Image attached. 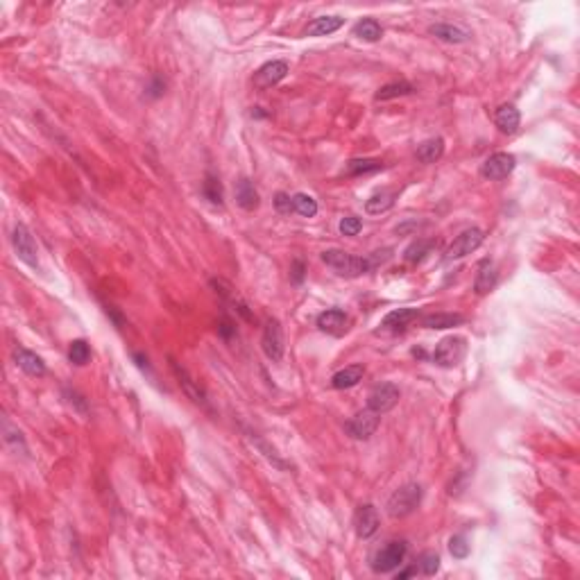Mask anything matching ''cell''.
Returning a JSON list of instances; mask_svg holds the SVG:
<instances>
[{
	"label": "cell",
	"instance_id": "1",
	"mask_svg": "<svg viewBox=\"0 0 580 580\" xmlns=\"http://www.w3.org/2000/svg\"><path fill=\"white\" fill-rule=\"evenodd\" d=\"M390 256H392L390 247L377 250V252H372V254H367V256H354V254H347V252H342V250H326V252H322V261H324V263L329 265L336 274L349 277V279L372 272L374 268H379L381 263L390 261Z\"/></svg>",
	"mask_w": 580,
	"mask_h": 580
},
{
	"label": "cell",
	"instance_id": "2",
	"mask_svg": "<svg viewBox=\"0 0 580 580\" xmlns=\"http://www.w3.org/2000/svg\"><path fill=\"white\" fill-rule=\"evenodd\" d=\"M420 503H422V487L418 483H406L388 499L386 510L392 519H402L418 510Z\"/></svg>",
	"mask_w": 580,
	"mask_h": 580
},
{
	"label": "cell",
	"instance_id": "3",
	"mask_svg": "<svg viewBox=\"0 0 580 580\" xmlns=\"http://www.w3.org/2000/svg\"><path fill=\"white\" fill-rule=\"evenodd\" d=\"M465 354H467V340L462 336H449L438 342L436 351H433V361L440 367H456L465 358Z\"/></svg>",
	"mask_w": 580,
	"mask_h": 580
},
{
	"label": "cell",
	"instance_id": "4",
	"mask_svg": "<svg viewBox=\"0 0 580 580\" xmlns=\"http://www.w3.org/2000/svg\"><path fill=\"white\" fill-rule=\"evenodd\" d=\"M406 553H408L406 542H388L383 549L377 551V555H374L372 569L377 571V574H390V571H395L399 565H402Z\"/></svg>",
	"mask_w": 580,
	"mask_h": 580
},
{
	"label": "cell",
	"instance_id": "5",
	"mask_svg": "<svg viewBox=\"0 0 580 580\" xmlns=\"http://www.w3.org/2000/svg\"><path fill=\"white\" fill-rule=\"evenodd\" d=\"M12 245L16 250V256H19L23 263H28L30 268H39V252H37V243H35V236L28 230L26 225L19 223L14 227V234H12Z\"/></svg>",
	"mask_w": 580,
	"mask_h": 580
},
{
	"label": "cell",
	"instance_id": "6",
	"mask_svg": "<svg viewBox=\"0 0 580 580\" xmlns=\"http://www.w3.org/2000/svg\"><path fill=\"white\" fill-rule=\"evenodd\" d=\"M483 241H485L483 230H478V227L465 230L460 236H456V241L447 247V261L462 259V256L471 254V252H476L480 245H483Z\"/></svg>",
	"mask_w": 580,
	"mask_h": 580
},
{
	"label": "cell",
	"instance_id": "7",
	"mask_svg": "<svg viewBox=\"0 0 580 580\" xmlns=\"http://www.w3.org/2000/svg\"><path fill=\"white\" fill-rule=\"evenodd\" d=\"M399 397H402V392L395 386V383H379L377 388L370 390V395H367V408L374 413H388L392 408L397 406Z\"/></svg>",
	"mask_w": 580,
	"mask_h": 580
},
{
	"label": "cell",
	"instance_id": "8",
	"mask_svg": "<svg viewBox=\"0 0 580 580\" xmlns=\"http://www.w3.org/2000/svg\"><path fill=\"white\" fill-rule=\"evenodd\" d=\"M261 347H263V354L270 358L272 363H279L283 358V331L279 320H270L263 326V336H261Z\"/></svg>",
	"mask_w": 580,
	"mask_h": 580
},
{
	"label": "cell",
	"instance_id": "9",
	"mask_svg": "<svg viewBox=\"0 0 580 580\" xmlns=\"http://www.w3.org/2000/svg\"><path fill=\"white\" fill-rule=\"evenodd\" d=\"M379 422H381V415L370 411V408H365V411L356 413L354 418L345 424V431L354 440H367V438H372L374 431L379 429Z\"/></svg>",
	"mask_w": 580,
	"mask_h": 580
},
{
	"label": "cell",
	"instance_id": "10",
	"mask_svg": "<svg viewBox=\"0 0 580 580\" xmlns=\"http://www.w3.org/2000/svg\"><path fill=\"white\" fill-rule=\"evenodd\" d=\"M514 166H517V159H514V154L510 152H496L492 157H487L485 163L480 166V175L489 182H494V179H503L508 177Z\"/></svg>",
	"mask_w": 580,
	"mask_h": 580
},
{
	"label": "cell",
	"instance_id": "11",
	"mask_svg": "<svg viewBox=\"0 0 580 580\" xmlns=\"http://www.w3.org/2000/svg\"><path fill=\"white\" fill-rule=\"evenodd\" d=\"M288 75V64L281 62V59H274V62H268L263 64L256 73H254V86L256 88H270L274 84H279V82Z\"/></svg>",
	"mask_w": 580,
	"mask_h": 580
},
{
	"label": "cell",
	"instance_id": "12",
	"mask_svg": "<svg viewBox=\"0 0 580 580\" xmlns=\"http://www.w3.org/2000/svg\"><path fill=\"white\" fill-rule=\"evenodd\" d=\"M347 324H349V317L342 308H329L317 315V329L329 333V336H336V338L345 336Z\"/></svg>",
	"mask_w": 580,
	"mask_h": 580
},
{
	"label": "cell",
	"instance_id": "13",
	"mask_svg": "<svg viewBox=\"0 0 580 580\" xmlns=\"http://www.w3.org/2000/svg\"><path fill=\"white\" fill-rule=\"evenodd\" d=\"M354 526H356V535L361 537V540H367V537H372L374 533L379 530V512L374 505H361V508L356 510L354 514Z\"/></svg>",
	"mask_w": 580,
	"mask_h": 580
},
{
	"label": "cell",
	"instance_id": "14",
	"mask_svg": "<svg viewBox=\"0 0 580 580\" xmlns=\"http://www.w3.org/2000/svg\"><path fill=\"white\" fill-rule=\"evenodd\" d=\"M420 310L418 308H397L390 310V313L381 320V329L383 331H404L408 324L418 320Z\"/></svg>",
	"mask_w": 580,
	"mask_h": 580
},
{
	"label": "cell",
	"instance_id": "15",
	"mask_svg": "<svg viewBox=\"0 0 580 580\" xmlns=\"http://www.w3.org/2000/svg\"><path fill=\"white\" fill-rule=\"evenodd\" d=\"M14 361L23 372L30 374V377H44L46 374V363L41 361V356H37L35 351H30V349H16Z\"/></svg>",
	"mask_w": 580,
	"mask_h": 580
},
{
	"label": "cell",
	"instance_id": "16",
	"mask_svg": "<svg viewBox=\"0 0 580 580\" xmlns=\"http://www.w3.org/2000/svg\"><path fill=\"white\" fill-rule=\"evenodd\" d=\"M170 363H173V372H175V377L179 379V383H182V388H184L186 395H189L195 404H200V406H207V408H209V399H207V395H204L202 388H200L198 383H195V381L191 379V374L186 372L184 367H179V363H175V361H170Z\"/></svg>",
	"mask_w": 580,
	"mask_h": 580
},
{
	"label": "cell",
	"instance_id": "17",
	"mask_svg": "<svg viewBox=\"0 0 580 580\" xmlns=\"http://www.w3.org/2000/svg\"><path fill=\"white\" fill-rule=\"evenodd\" d=\"M259 191L254 189V184L250 182L247 177H243L236 182V204L245 211H254L259 207Z\"/></svg>",
	"mask_w": 580,
	"mask_h": 580
},
{
	"label": "cell",
	"instance_id": "18",
	"mask_svg": "<svg viewBox=\"0 0 580 580\" xmlns=\"http://www.w3.org/2000/svg\"><path fill=\"white\" fill-rule=\"evenodd\" d=\"M342 26H345V19L342 16H320L313 23H308L306 28V37H326L338 32Z\"/></svg>",
	"mask_w": 580,
	"mask_h": 580
},
{
	"label": "cell",
	"instance_id": "19",
	"mask_svg": "<svg viewBox=\"0 0 580 580\" xmlns=\"http://www.w3.org/2000/svg\"><path fill=\"white\" fill-rule=\"evenodd\" d=\"M429 32L433 37H438L440 41H447V44H465V41L469 39L467 30L451 26V23H436V26L429 28Z\"/></svg>",
	"mask_w": 580,
	"mask_h": 580
},
{
	"label": "cell",
	"instance_id": "20",
	"mask_svg": "<svg viewBox=\"0 0 580 580\" xmlns=\"http://www.w3.org/2000/svg\"><path fill=\"white\" fill-rule=\"evenodd\" d=\"M519 111L514 104H501L499 109H496L494 113V122H496V127L501 129L503 134H512V132H517V127H519Z\"/></svg>",
	"mask_w": 580,
	"mask_h": 580
},
{
	"label": "cell",
	"instance_id": "21",
	"mask_svg": "<svg viewBox=\"0 0 580 580\" xmlns=\"http://www.w3.org/2000/svg\"><path fill=\"white\" fill-rule=\"evenodd\" d=\"M496 279H499V274H496L494 263L492 261H483V263L478 265V274H476V281H474V290H476L478 295H487V292L496 286Z\"/></svg>",
	"mask_w": 580,
	"mask_h": 580
},
{
	"label": "cell",
	"instance_id": "22",
	"mask_svg": "<svg viewBox=\"0 0 580 580\" xmlns=\"http://www.w3.org/2000/svg\"><path fill=\"white\" fill-rule=\"evenodd\" d=\"M365 377V367L363 365H349L345 370L336 372L331 377V386L336 390H347V388H354L358 381Z\"/></svg>",
	"mask_w": 580,
	"mask_h": 580
},
{
	"label": "cell",
	"instance_id": "23",
	"mask_svg": "<svg viewBox=\"0 0 580 580\" xmlns=\"http://www.w3.org/2000/svg\"><path fill=\"white\" fill-rule=\"evenodd\" d=\"M445 154V141L442 138H429V141H424L418 145V152H415V157H418L422 163H436L440 157Z\"/></svg>",
	"mask_w": 580,
	"mask_h": 580
},
{
	"label": "cell",
	"instance_id": "24",
	"mask_svg": "<svg viewBox=\"0 0 580 580\" xmlns=\"http://www.w3.org/2000/svg\"><path fill=\"white\" fill-rule=\"evenodd\" d=\"M438 247V243L433 238H418L415 243H411L404 252V259L408 263H422L424 259L431 254V250Z\"/></svg>",
	"mask_w": 580,
	"mask_h": 580
},
{
	"label": "cell",
	"instance_id": "25",
	"mask_svg": "<svg viewBox=\"0 0 580 580\" xmlns=\"http://www.w3.org/2000/svg\"><path fill=\"white\" fill-rule=\"evenodd\" d=\"M465 322V317L460 313H431L422 320V326L427 329H451Z\"/></svg>",
	"mask_w": 580,
	"mask_h": 580
},
{
	"label": "cell",
	"instance_id": "26",
	"mask_svg": "<svg viewBox=\"0 0 580 580\" xmlns=\"http://www.w3.org/2000/svg\"><path fill=\"white\" fill-rule=\"evenodd\" d=\"M395 207V193L392 191H381V193H374L370 200L365 202V211L370 216H379V214H386Z\"/></svg>",
	"mask_w": 580,
	"mask_h": 580
},
{
	"label": "cell",
	"instance_id": "27",
	"mask_svg": "<svg viewBox=\"0 0 580 580\" xmlns=\"http://www.w3.org/2000/svg\"><path fill=\"white\" fill-rule=\"evenodd\" d=\"M379 170H383V161H379V159H351L345 166V173L349 177L372 175V173H379Z\"/></svg>",
	"mask_w": 580,
	"mask_h": 580
},
{
	"label": "cell",
	"instance_id": "28",
	"mask_svg": "<svg viewBox=\"0 0 580 580\" xmlns=\"http://www.w3.org/2000/svg\"><path fill=\"white\" fill-rule=\"evenodd\" d=\"M415 91V86L411 82H390V84H383L377 95H374V100H392V97H402V95H411Z\"/></svg>",
	"mask_w": 580,
	"mask_h": 580
},
{
	"label": "cell",
	"instance_id": "29",
	"mask_svg": "<svg viewBox=\"0 0 580 580\" xmlns=\"http://www.w3.org/2000/svg\"><path fill=\"white\" fill-rule=\"evenodd\" d=\"M354 35H356L358 39L367 41V44H374V41H379V39L383 37V28L379 26V21H374V19H363V21L356 23Z\"/></svg>",
	"mask_w": 580,
	"mask_h": 580
},
{
	"label": "cell",
	"instance_id": "30",
	"mask_svg": "<svg viewBox=\"0 0 580 580\" xmlns=\"http://www.w3.org/2000/svg\"><path fill=\"white\" fill-rule=\"evenodd\" d=\"M202 195L207 198L211 204H218V207H223V184H220V179L214 175V173H209L207 177H204V184H202Z\"/></svg>",
	"mask_w": 580,
	"mask_h": 580
},
{
	"label": "cell",
	"instance_id": "31",
	"mask_svg": "<svg viewBox=\"0 0 580 580\" xmlns=\"http://www.w3.org/2000/svg\"><path fill=\"white\" fill-rule=\"evenodd\" d=\"M88 358H91V347H88V342L86 340H73L71 342V347H68V361L73 365H86L88 363Z\"/></svg>",
	"mask_w": 580,
	"mask_h": 580
},
{
	"label": "cell",
	"instance_id": "32",
	"mask_svg": "<svg viewBox=\"0 0 580 580\" xmlns=\"http://www.w3.org/2000/svg\"><path fill=\"white\" fill-rule=\"evenodd\" d=\"M292 209H295V214H299V216L313 218L317 214V202L306 193H295L292 195Z\"/></svg>",
	"mask_w": 580,
	"mask_h": 580
},
{
	"label": "cell",
	"instance_id": "33",
	"mask_svg": "<svg viewBox=\"0 0 580 580\" xmlns=\"http://www.w3.org/2000/svg\"><path fill=\"white\" fill-rule=\"evenodd\" d=\"M449 553H451L456 560H465V558H467V555H469V542H467V537H465L462 533L453 535L451 540H449Z\"/></svg>",
	"mask_w": 580,
	"mask_h": 580
},
{
	"label": "cell",
	"instance_id": "34",
	"mask_svg": "<svg viewBox=\"0 0 580 580\" xmlns=\"http://www.w3.org/2000/svg\"><path fill=\"white\" fill-rule=\"evenodd\" d=\"M420 569H422V574L433 576L440 569V555L436 551H424L420 555Z\"/></svg>",
	"mask_w": 580,
	"mask_h": 580
},
{
	"label": "cell",
	"instance_id": "35",
	"mask_svg": "<svg viewBox=\"0 0 580 580\" xmlns=\"http://www.w3.org/2000/svg\"><path fill=\"white\" fill-rule=\"evenodd\" d=\"M363 230V220L358 216H347L340 220V234L342 236H356Z\"/></svg>",
	"mask_w": 580,
	"mask_h": 580
},
{
	"label": "cell",
	"instance_id": "36",
	"mask_svg": "<svg viewBox=\"0 0 580 580\" xmlns=\"http://www.w3.org/2000/svg\"><path fill=\"white\" fill-rule=\"evenodd\" d=\"M274 209L279 211V214H283V216L292 214V211H295V209H292V198H290L288 193H277L274 195Z\"/></svg>",
	"mask_w": 580,
	"mask_h": 580
},
{
	"label": "cell",
	"instance_id": "37",
	"mask_svg": "<svg viewBox=\"0 0 580 580\" xmlns=\"http://www.w3.org/2000/svg\"><path fill=\"white\" fill-rule=\"evenodd\" d=\"M304 274H306L304 261L295 259V261H292V268H290V279H292V283H301V281H304Z\"/></svg>",
	"mask_w": 580,
	"mask_h": 580
},
{
	"label": "cell",
	"instance_id": "38",
	"mask_svg": "<svg viewBox=\"0 0 580 580\" xmlns=\"http://www.w3.org/2000/svg\"><path fill=\"white\" fill-rule=\"evenodd\" d=\"M64 392H66V397H71L68 402H71V404H75V406H77V411H79L82 415H86V413H88V406H86V402H84V399H82V397L77 395V392H71V390H64Z\"/></svg>",
	"mask_w": 580,
	"mask_h": 580
},
{
	"label": "cell",
	"instance_id": "39",
	"mask_svg": "<svg viewBox=\"0 0 580 580\" xmlns=\"http://www.w3.org/2000/svg\"><path fill=\"white\" fill-rule=\"evenodd\" d=\"M163 86H166V84H163V79H161V77H154V79H152V86L148 88V91H150L152 97H159V95L163 93Z\"/></svg>",
	"mask_w": 580,
	"mask_h": 580
},
{
	"label": "cell",
	"instance_id": "40",
	"mask_svg": "<svg viewBox=\"0 0 580 580\" xmlns=\"http://www.w3.org/2000/svg\"><path fill=\"white\" fill-rule=\"evenodd\" d=\"M134 361L138 363V367H145V370H148V358L143 354H134Z\"/></svg>",
	"mask_w": 580,
	"mask_h": 580
},
{
	"label": "cell",
	"instance_id": "41",
	"mask_svg": "<svg viewBox=\"0 0 580 580\" xmlns=\"http://www.w3.org/2000/svg\"><path fill=\"white\" fill-rule=\"evenodd\" d=\"M415 571H418V569H404V571H399V574H397V578H399V580H404V578H411V576L415 574Z\"/></svg>",
	"mask_w": 580,
	"mask_h": 580
},
{
	"label": "cell",
	"instance_id": "42",
	"mask_svg": "<svg viewBox=\"0 0 580 580\" xmlns=\"http://www.w3.org/2000/svg\"><path fill=\"white\" fill-rule=\"evenodd\" d=\"M252 116H254V118H268V113L261 111V107H254V109H252Z\"/></svg>",
	"mask_w": 580,
	"mask_h": 580
}]
</instances>
